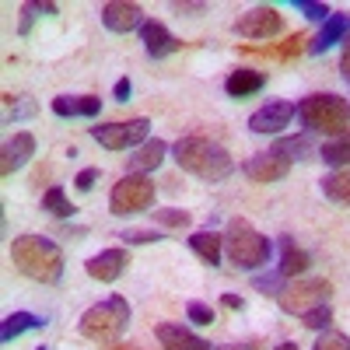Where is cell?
Returning a JSON list of instances; mask_svg holds the SVG:
<instances>
[{"label": "cell", "mask_w": 350, "mask_h": 350, "mask_svg": "<svg viewBox=\"0 0 350 350\" xmlns=\"http://www.w3.org/2000/svg\"><path fill=\"white\" fill-rule=\"evenodd\" d=\"M172 158L179 161L183 172L196 175V179H203V183H224L239 168L235 158L211 137H179L175 148H172Z\"/></svg>", "instance_id": "6da1fadb"}, {"label": "cell", "mask_w": 350, "mask_h": 350, "mask_svg": "<svg viewBox=\"0 0 350 350\" xmlns=\"http://www.w3.org/2000/svg\"><path fill=\"white\" fill-rule=\"evenodd\" d=\"M11 262L28 280L56 284L64 277V249L42 235H21L11 242Z\"/></svg>", "instance_id": "7a4b0ae2"}, {"label": "cell", "mask_w": 350, "mask_h": 350, "mask_svg": "<svg viewBox=\"0 0 350 350\" xmlns=\"http://www.w3.org/2000/svg\"><path fill=\"white\" fill-rule=\"evenodd\" d=\"M224 256H228L231 267H239V270H259L270 262L273 242L262 235V231H256L249 221L235 217L224 228Z\"/></svg>", "instance_id": "3957f363"}, {"label": "cell", "mask_w": 350, "mask_h": 350, "mask_svg": "<svg viewBox=\"0 0 350 350\" xmlns=\"http://www.w3.org/2000/svg\"><path fill=\"white\" fill-rule=\"evenodd\" d=\"M130 315H133V308H130V301H126L123 295H109L105 301L92 305V308H88V312L81 315L77 329H81V336H84V340L112 343V340H120V336H123V329L130 326Z\"/></svg>", "instance_id": "277c9868"}, {"label": "cell", "mask_w": 350, "mask_h": 350, "mask_svg": "<svg viewBox=\"0 0 350 350\" xmlns=\"http://www.w3.org/2000/svg\"><path fill=\"white\" fill-rule=\"evenodd\" d=\"M295 116L301 120V126L312 130V133H333V137H340L350 126V105H347V98H340L333 92H326V95L319 92V95L301 98L295 105Z\"/></svg>", "instance_id": "5b68a950"}, {"label": "cell", "mask_w": 350, "mask_h": 350, "mask_svg": "<svg viewBox=\"0 0 350 350\" xmlns=\"http://www.w3.org/2000/svg\"><path fill=\"white\" fill-rule=\"evenodd\" d=\"M154 207V183L148 179V175H123L120 183L112 186L109 193V211L116 217H130V214H151Z\"/></svg>", "instance_id": "8992f818"}, {"label": "cell", "mask_w": 350, "mask_h": 350, "mask_svg": "<svg viewBox=\"0 0 350 350\" xmlns=\"http://www.w3.org/2000/svg\"><path fill=\"white\" fill-rule=\"evenodd\" d=\"M329 295H333V280H326V277H301V280H291L280 291L277 305H280V312L301 319L305 312H312L319 305H329Z\"/></svg>", "instance_id": "52a82bcc"}, {"label": "cell", "mask_w": 350, "mask_h": 350, "mask_svg": "<svg viewBox=\"0 0 350 350\" xmlns=\"http://www.w3.org/2000/svg\"><path fill=\"white\" fill-rule=\"evenodd\" d=\"M95 144H102L105 151H126V148H140L144 140H151V123L137 116V120H126V123H98L88 130Z\"/></svg>", "instance_id": "ba28073f"}, {"label": "cell", "mask_w": 350, "mask_h": 350, "mask_svg": "<svg viewBox=\"0 0 350 350\" xmlns=\"http://www.w3.org/2000/svg\"><path fill=\"white\" fill-rule=\"evenodd\" d=\"M231 32L242 36V39H273L284 32V14L270 4H259V8H249L245 14L235 18Z\"/></svg>", "instance_id": "9c48e42d"}, {"label": "cell", "mask_w": 350, "mask_h": 350, "mask_svg": "<svg viewBox=\"0 0 350 350\" xmlns=\"http://www.w3.org/2000/svg\"><path fill=\"white\" fill-rule=\"evenodd\" d=\"M242 172H245V179L256 183V186H270V183H280L287 179V172H291V161L277 151H259L252 154L249 161H242Z\"/></svg>", "instance_id": "30bf717a"}, {"label": "cell", "mask_w": 350, "mask_h": 350, "mask_svg": "<svg viewBox=\"0 0 350 350\" xmlns=\"http://www.w3.org/2000/svg\"><path fill=\"white\" fill-rule=\"evenodd\" d=\"M98 18L102 25L109 28V32L116 36H126V32H140V25H144V8L133 4V0H109V4L98 8Z\"/></svg>", "instance_id": "8fae6325"}, {"label": "cell", "mask_w": 350, "mask_h": 350, "mask_svg": "<svg viewBox=\"0 0 350 350\" xmlns=\"http://www.w3.org/2000/svg\"><path fill=\"white\" fill-rule=\"evenodd\" d=\"M291 120H295V102L277 98L249 116V130L252 133H280L284 126H291Z\"/></svg>", "instance_id": "7c38bea8"}, {"label": "cell", "mask_w": 350, "mask_h": 350, "mask_svg": "<svg viewBox=\"0 0 350 350\" xmlns=\"http://www.w3.org/2000/svg\"><path fill=\"white\" fill-rule=\"evenodd\" d=\"M126 267H130V252H126V249H105V252H98V256H92V259L84 262L88 277L98 280V284L120 280Z\"/></svg>", "instance_id": "4fadbf2b"}, {"label": "cell", "mask_w": 350, "mask_h": 350, "mask_svg": "<svg viewBox=\"0 0 350 350\" xmlns=\"http://www.w3.org/2000/svg\"><path fill=\"white\" fill-rule=\"evenodd\" d=\"M36 154V137L28 133V130H21V133H14L11 140H4V148H0V175L4 179H11V175Z\"/></svg>", "instance_id": "5bb4252c"}, {"label": "cell", "mask_w": 350, "mask_h": 350, "mask_svg": "<svg viewBox=\"0 0 350 350\" xmlns=\"http://www.w3.org/2000/svg\"><path fill=\"white\" fill-rule=\"evenodd\" d=\"M102 112L98 95H56L53 98V116L60 120H95Z\"/></svg>", "instance_id": "9a60e30c"}, {"label": "cell", "mask_w": 350, "mask_h": 350, "mask_svg": "<svg viewBox=\"0 0 350 350\" xmlns=\"http://www.w3.org/2000/svg\"><path fill=\"white\" fill-rule=\"evenodd\" d=\"M140 42H144V49H148L151 60H165V56H172L175 49L183 46L161 21H144L140 25Z\"/></svg>", "instance_id": "2e32d148"}, {"label": "cell", "mask_w": 350, "mask_h": 350, "mask_svg": "<svg viewBox=\"0 0 350 350\" xmlns=\"http://www.w3.org/2000/svg\"><path fill=\"white\" fill-rule=\"evenodd\" d=\"M347 36H350V14L333 11V14L323 21V32H319V36L308 42V53H312V56H323L326 49H333V46L343 42Z\"/></svg>", "instance_id": "e0dca14e"}, {"label": "cell", "mask_w": 350, "mask_h": 350, "mask_svg": "<svg viewBox=\"0 0 350 350\" xmlns=\"http://www.w3.org/2000/svg\"><path fill=\"white\" fill-rule=\"evenodd\" d=\"M154 336H158L161 350H214L203 336H196V333H189L183 326H175V323H161L154 329Z\"/></svg>", "instance_id": "ac0fdd59"}, {"label": "cell", "mask_w": 350, "mask_h": 350, "mask_svg": "<svg viewBox=\"0 0 350 350\" xmlns=\"http://www.w3.org/2000/svg\"><path fill=\"white\" fill-rule=\"evenodd\" d=\"M308 267H312V256L301 245H295V239H291V235H280V267H277V273L284 280H295Z\"/></svg>", "instance_id": "d6986e66"}, {"label": "cell", "mask_w": 350, "mask_h": 350, "mask_svg": "<svg viewBox=\"0 0 350 350\" xmlns=\"http://www.w3.org/2000/svg\"><path fill=\"white\" fill-rule=\"evenodd\" d=\"M262 88H267V77H262L259 70H252V67H235L224 77V92L231 98H249V95L262 92Z\"/></svg>", "instance_id": "ffe728a7"}, {"label": "cell", "mask_w": 350, "mask_h": 350, "mask_svg": "<svg viewBox=\"0 0 350 350\" xmlns=\"http://www.w3.org/2000/svg\"><path fill=\"white\" fill-rule=\"evenodd\" d=\"M189 249L207 262V267H221V256H224V235H217V231L211 228H200L189 235Z\"/></svg>", "instance_id": "44dd1931"}, {"label": "cell", "mask_w": 350, "mask_h": 350, "mask_svg": "<svg viewBox=\"0 0 350 350\" xmlns=\"http://www.w3.org/2000/svg\"><path fill=\"white\" fill-rule=\"evenodd\" d=\"M165 154H168V144L165 140H158V137H151V140H144L140 148L130 154V172L133 175H144V172H154L161 161H165Z\"/></svg>", "instance_id": "7402d4cb"}, {"label": "cell", "mask_w": 350, "mask_h": 350, "mask_svg": "<svg viewBox=\"0 0 350 350\" xmlns=\"http://www.w3.org/2000/svg\"><path fill=\"white\" fill-rule=\"evenodd\" d=\"M42 326H46V319L36 315V312H11V315L4 319V326H0V343H14L21 333L42 329Z\"/></svg>", "instance_id": "603a6c76"}, {"label": "cell", "mask_w": 350, "mask_h": 350, "mask_svg": "<svg viewBox=\"0 0 350 350\" xmlns=\"http://www.w3.org/2000/svg\"><path fill=\"white\" fill-rule=\"evenodd\" d=\"M323 196L340 203V207H350V168H336L323 179Z\"/></svg>", "instance_id": "cb8c5ba5"}, {"label": "cell", "mask_w": 350, "mask_h": 350, "mask_svg": "<svg viewBox=\"0 0 350 350\" xmlns=\"http://www.w3.org/2000/svg\"><path fill=\"white\" fill-rule=\"evenodd\" d=\"M319 158H323L326 165H333V168H350V130L326 140L323 148H319Z\"/></svg>", "instance_id": "d4e9b609"}, {"label": "cell", "mask_w": 350, "mask_h": 350, "mask_svg": "<svg viewBox=\"0 0 350 350\" xmlns=\"http://www.w3.org/2000/svg\"><path fill=\"white\" fill-rule=\"evenodd\" d=\"M42 211H49L53 217H74V214H77V207L67 200V193H64L60 183H53V186L42 193Z\"/></svg>", "instance_id": "484cf974"}, {"label": "cell", "mask_w": 350, "mask_h": 350, "mask_svg": "<svg viewBox=\"0 0 350 350\" xmlns=\"http://www.w3.org/2000/svg\"><path fill=\"white\" fill-rule=\"evenodd\" d=\"M53 14H56V4H39V0H32V4H21L18 36H28V32H32V21H36V18H53Z\"/></svg>", "instance_id": "4316f807"}, {"label": "cell", "mask_w": 350, "mask_h": 350, "mask_svg": "<svg viewBox=\"0 0 350 350\" xmlns=\"http://www.w3.org/2000/svg\"><path fill=\"white\" fill-rule=\"evenodd\" d=\"M270 151H277V154H284L287 161H295V158H308L305 151H312V144H308V137H284V140H277Z\"/></svg>", "instance_id": "83f0119b"}, {"label": "cell", "mask_w": 350, "mask_h": 350, "mask_svg": "<svg viewBox=\"0 0 350 350\" xmlns=\"http://www.w3.org/2000/svg\"><path fill=\"white\" fill-rule=\"evenodd\" d=\"M151 217L165 228H189V211H179V207H161V211H151Z\"/></svg>", "instance_id": "f1b7e54d"}, {"label": "cell", "mask_w": 350, "mask_h": 350, "mask_svg": "<svg viewBox=\"0 0 350 350\" xmlns=\"http://www.w3.org/2000/svg\"><path fill=\"white\" fill-rule=\"evenodd\" d=\"M329 323H333V308H329V305H319V308H312V312H305V315H301V326L319 329V333H326V329H329Z\"/></svg>", "instance_id": "f546056e"}, {"label": "cell", "mask_w": 350, "mask_h": 350, "mask_svg": "<svg viewBox=\"0 0 350 350\" xmlns=\"http://www.w3.org/2000/svg\"><path fill=\"white\" fill-rule=\"evenodd\" d=\"M123 245H151V242H165V235L161 231H154V228H130V231H123Z\"/></svg>", "instance_id": "4dcf8cb0"}, {"label": "cell", "mask_w": 350, "mask_h": 350, "mask_svg": "<svg viewBox=\"0 0 350 350\" xmlns=\"http://www.w3.org/2000/svg\"><path fill=\"white\" fill-rule=\"evenodd\" d=\"M305 39H308L305 32H295V36H291L284 46H277V49H273V46H267V53H270V56H277V60H295V56L301 53V42H305Z\"/></svg>", "instance_id": "1f68e13d"}, {"label": "cell", "mask_w": 350, "mask_h": 350, "mask_svg": "<svg viewBox=\"0 0 350 350\" xmlns=\"http://www.w3.org/2000/svg\"><path fill=\"white\" fill-rule=\"evenodd\" d=\"M312 350H350V336H343L336 329H326V333H319Z\"/></svg>", "instance_id": "d6a6232c"}, {"label": "cell", "mask_w": 350, "mask_h": 350, "mask_svg": "<svg viewBox=\"0 0 350 350\" xmlns=\"http://www.w3.org/2000/svg\"><path fill=\"white\" fill-rule=\"evenodd\" d=\"M186 315H189V323H193V326H211L214 319H217L214 308H211V305H203V301H189V305H186Z\"/></svg>", "instance_id": "836d02e7"}, {"label": "cell", "mask_w": 350, "mask_h": 350, "mask_svg": "<svg viewBox=\"0 0 350 350\" xmlns=\"http://www.w3.org/2000/svg\"><path fill=\"white\" fill-rule=\"evenodd\" d=\"M252 287H256V291H267L270 298H280V291H284L287 284H284L280 273H267V277H252Z\"/></svg>", "instance_id": "e575fe53"}, {"label": "cell", "mask_w": 350, "mask_h": 350, "mask_svg": "<svg viewBox=\"0 0 350 350\" xmlns=\"http://www.w3.org/2000/svg\"><path fill=\"white\" fill-rule=\"evenodd\" d=\"M291 4H295L305 18H312V21H326V18L333 14L326 4H315V0H291Z\"/></svg>", "instance_id": "d590c367"}, {"label": "cell", "mask_w": 350, "mask_h": 350, "mask_svg": "<svg viewBox=\"0 0 350 350\" xmlns=\"http://www.w3.org/2000/svg\"><path fill=\"white\" fill-rule=\"evenodd\" d=\"M95 183H98V168H81V172L74 175V186H77L81 193H88Z\"/></svg>", "instance_id": "8d00e7d4"}, {"label": "cell", "mask_w": 350, "mask_h": 350, "mask_svg": "<svg viewBox=\"0 0 350 350\" xmlns=\"http://www.w3.org/2000/svg\"><path fill=\"white\" fill-rule=\"evenodd\" d=\"M4 105H14V95H4ZM32 112H36V105L25 98V102H21L14 112H8V120H11V116H14V120H21V116H32Z\"/></svg>", "instance_id": "74e56055"}, {"label": "cell", "mask_w": 350, "mask_h": 350, "mask_svg": "<svg viewBox=\"0 0 350 350\" xmlns=\"http://www.w3.org/2000/svg\"><path fill=\"white\" fill-rule=\"evenodd\" d=\"M172 11L175 14H207V4H183V0H175V4H172Z\"/></svg>", "instance_id": "f35d334b"}, {"label": "cell", "mask_w": 350, "mask_h": 350, "mask_svg": "<svg viewBox=\"0 0 350 350\" xmlns=\"http://www.w3.org/2000/svg\"><path fill=\"white\" fill-rule=\"evenodd\" d=\"M130 92H133V84H130V77H123V81H116V98H120V102H130Z\"/></svg>", "instance_id": "ab89813d"}, {"label": "cell", "mask_w": 350, "mask_h": 350, "mask_svg": "<svg viewBox=\"0 0 350 350\" xmlns=\"http://www.w3.org/2000/svg\"><path fill=\"white\" fill-rule=\"evenodd\" d=\"M340 70H343V77L350 81V36L343 39V56H340Z\"/></svg>", "instance_id": "60d3db41"}, {"label": "cell", "mask_w": 350, "mask_h": 350, "mask_svg": "<svg viewBox=\"0 0 350 350\" xmlns=\"http://www.w3.org/2000/svg\"><path fill=\"white\" fill-rule=\"evenodd\" d=\"M221 301H224V305H228V308H239V312H242V308H245V298H239V295H224V298H221Z\"/></svg>", "instance_id": "b9f144b4"}, {"label": "cell", "mask_w": 350, "mask_h": 350, "mask_svg": "<svg viewBox=\"0 0 350 350\" xmlns=\"http://www.w3.org/2000/svg\"><path fill=\"white\" fill-rule=\"evenodd\" d=\"M273 350H298V343H291V340H284V343H277Z\"/></svg>", "instance_id": "7bdbcfd3"}, {"label": "cell", "mask_w": 350, "mask_h": 350, "mask_svg": "<svg viewBox=\"0 0 350 350\" xmlns=\"http://www.w3.org/2000/svg\"><path fill=\"white\" fill-rule=\"evenodd\" d=\"M109 350H144V347H133V343H116V347H109Z\"/></svg>", "instance_id": "ee69618b"}, {"label": "cell", "mask_w": 350, "mask_h": 350, "mask_svg": "<svg viewBox=\"0 0 350 350\" xmlns=\"http://www.w3.org/2000/svg\"><path fill=\"white\" fill-rule=\"evenodd\" d=\"M36 350H49V347H36Z\"/></svg>", "instance_id": "f6af8a7d"}]
</instances>
